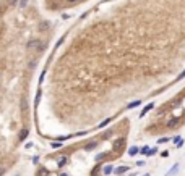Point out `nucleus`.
<instances>
[{"mask_svg":"<svg viewBox=\"0 0 185 176\" xmlns=\"http://www.w3.org/2000/svg\"><path fill=\"white\" fill-rule=\"evenodd\" d=\"M60 145H62V144H58V142H57V144H54V142H52V147H54V149H57V147H60Z\"/></svg>","mask_w":185,"mask_h":176,"instance_id":"nucleus-17","label":"nucleus"},{"mask_svg":"<svg viewBox=\"0 0 185 176\" xmlns=\"http://www.w3.org/2000/svg\"><path fill=\"white\" fill-rule=\"evenodd\" d=\"M68 2H70V3H75V2H78V0H68Z\"/></svg>","mask_w":185,"mask_h":176,"instance_id":"nucleus-21","label":"nucleus"},{"mask_svg":"<svg viewBox=\"0 0 185 176\" xmlns=\"http://www.w3.org/2000/svg\"><path fill=\"white\" fill-rule=\"evenodd\" d=\"M96 145H98V142H89V144L86 145V147H85V150H93V149H94Z\"/></svg>","mask_w":185,"mask_h":176,"instance_id":"nucleus-9","label":"nucleus"},{"mask_svg":"<svg viewBox=\"0 0 185 176\" xmlns=\"http://www.w3.org/2000/svg\"><path fill=\"white\" fill-rule=\"evenodd\" d=\"M138 152H140V149H138V147H132V149H128V155L133 157V155H136Z\"/></svg>","mask_w":185,"mask_h":176,"instance_id":"nucleus-7","label":"nucleus"},{"mask_svg":"<svg viewBox=\"0 0 185 176\" xmlns=\"http://www.w3.org/2000/svg\"><path fill=\"white\" fill-rule=\"evenodd\" d=\"M177 124H179V118H172V120H169V121H167V128H169V129L175 128Z\"/></svg>","mask_w":185,"mask_h":176,"instance_id":"nucleus-4","label":"nucleus"},{"mask_svg":"<svg viewBox=\"0 0 185 176\" xmlns=\"http://www.w3.org/2000/svg\"><path fill=\"white\" fill-rule=\"evenodd\" d=\"M28 2H29V0H21V3H20V8H25L26 5H28Z\"/></svg>","mask_w":185,"mask_h":176,"instance_id":"nucleus-13","label":"nucleus"},{"mask_svg":"<svg viewBox=\"0 0 185 176\" xmlns=\"http://www.w3.org/2000/svg\"><path fill=\"white\" fill-rule=\"evenodd\" d=\"M154 154H156V149H149V152L146 154V155H148V157H151V155H154Z\"/></svg>","mask_w":185,"mask_h":176,"instance_id":"nucleus-16","label":"nucleus"},{"mask_svg":"<svg viewBox=\"0 0 185 176\" xmlns=\"http://www.w3.org/2000/svg\"><path fill=\"white\" fill-rule=\"evenodd\" d=\"M128 170H130V166H125V165H123V166H117V168H114V173H115V175H122V173L128 171Z\"/></svg>","mask_w":185,"mask_h":176,"instance_id":"nucleus-3","label":"nucleus"},{"mask_svg":"<svg viewBox=\"0 0 185 176\" xmlns=\"http://www.w3.org/2000/svg\"><path fill=\"white\" fill-rule=\"evenodd\" d=\"M169 141H171V139H167V137H161L157 142H159V144H166V142H169Z\"/></svg>","mask_w":185,"mask_h":176,"instance_id":"nucleus-14","label":"nucleus"},{"mask_svg":"<svg viewBox=\"0 0 185 176\" xmlns=\"http://www.w3.org/2000/svg\"><path fill=\"white\" fill-rule=\"evenodd\" d=\"M3 173H5V170L3 168H0V176H3Z\"/></svg>","mask_w":185,"mask_h":176,"instance_id":"nucleus-19","label":"nucleus"},{"mask_svg":"<svg viewBox=\"0 0 185 176\" xmlns=\"http://www.w3.org/2000/svg\"><path fill=\"white\" fill-rule=\"evenodd\" d=\"M17 3V0H10V5H15Z\"/></svg>","mask_w":185,"mask_h":176,"instance_id":"nucleus-20","label":"nucleus"},{"mask_svg":"<svg viewBox=\"0 0 185 176\" xmlns=\"http://www.w3.org/2000/svg\"><path fill=\"white\" fill-rule=\"evenodd\" d=\"M112 171H114V168H112V165H106V166L102 168V173H104V175H111Z\"/></svg>","mask_w":185,"mask_h":176,"instance_id":"nucleus-6","label":"nucleus"},{"mask_svg":"<svg viewBox=\"0 0 185 176\" xmlns=\"http://www.w3.org/2000/svg\"><path fill=\"white\" fill-rule=\"evenodd\" d=\"M28 134H29V129H28V128H23V129L20 131V134H18V139H20V141H25L26 137H28Z\"/></svg>","mask_w":185,"mask_h":176,"instance_id":"nucleus-2","label":"nucleus"},{"mask_svg":"<svg viewBox=\"0 0 185 176\" xmlns=\"http://www.w3.org/2000/svg\"><path fill=\"white\" fill-rule=\"evenodd\" d=\"M111 120H112V118H107V120H106V121H102V123L99 124V126H98V128H104V126H106V124H109V123H111Z\"/></svg>","mask_w":185,"mask_h":176,"instance_id":"nucleus-11","label":"nucleus"},{"mask_svg":"<svg viewBox=\"0 0 185 176\" xmlns=\"http://www.w3.org/2000/svg\"><path fill=\"white\" fill-rule=\"evenodd\" d=\"M44 44H41V41L39 39H34V41H29L28 45H26V49L28 50H36V49H41Z\"/></svg>","mask_w":185,"mask_h":176,"instance_id":"nucleus-1","label":"nucleus"},{"mask_svg":"<svg viewBox=\"0 0 185 176\" xmlns=\"http://www.w3.org/2000/svg\"><path fill=\"white\" fill-rule=\"evenodd\" d=\"M67 160H68V158H67V157H60V158H58V162H57V165H58V166H63V165H65L67 163Z\"/></svg>","mask_w":185,"mask_h":176,"instance_id":"nucleus-8","label":"nucleus"},{"mask_svg":"<svg viewBox=\"0 0 185 176\" xmlns=\"http://www.w3.org/2000/svg\"><path fill=\"white\" fill-rule=\"evenodd\" d=\"M177 170H179V165H175V166H174L172 170H171V171L167 173V176H169V175H174V173H177Z\"/></svg>","mask_w":185,"mask_h":176,"instance_id":"nucleus-12","label":"nucleus"},{"mask_svg":"<svg viewBox=\"0 0 185 176\" xmlns=\"http://www.w3.org/2000/svg\"><path fill=\"white\" fill-rule=\"evenodd\" d=\"M140 152L143 154V155H146V154L149 152V147H143V149H140Z\"/></svg>","mask_w":185,"mask_h":176,"instance_id":"nucleus-15","label":"nucleus"},{"mask_svg":"<svg viewBox=\"0 0 185 176\" xmlns=\"http://www.w3.org/2000/svg\"><path fill=\"white\" fill-rule=\"evenodd\" d=\"M184 76H185V71H182V73H180V76H179V78H177V79H182V78H184Z\"/></svg>","mask_w":185,"mask_h":176,"instance_id":"nucleus-18","label":"nucleus"},{"mask_svg":"<svg viewBox=\"0 0 185 176\" xmlns=\"http://www.w3.org/2000/svg\"><path fill=\"white\" fill-rule=\"evenodd\" d=\"M153 107H154V103H149V105H146V107H144L143 110H141V113H140V118H143V116H144L146 113H148L149 110H151Z\"/></svg>","mask_w":185,"mask_h":176,"instance_id":"nucleus-5","label":"nucleus"},{"mask_svg":"<svg viewBox=\"0 0 185 176\" xmlns=\"http://www.w3.org/2000/svg\"><path fill=\"white\" fill-rule=\"evenodd\" d=\"M141 105V100H135V102H132L130 105H128V108H135V107Z\"/></svg>","mask_w":185,"mask_h":176,"instance_id":"nucleus-10","label":"nucleus"}]
</instances>
